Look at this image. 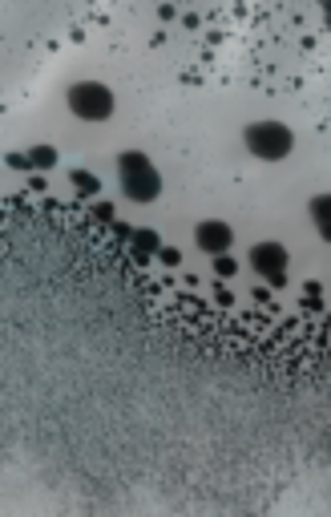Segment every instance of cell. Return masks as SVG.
Listing matches in <instances>:
<instances>
[{
    "label": "cell",
    "instance_id": "6da1fadb",
    "mask_svg": "<svg viewBox=\"0 0 331 517\" xmlns=\"http://www.w3.org/2000/svg\"><path fill=\"white\" fill-rule=\"evenodd\" d=\"M69 106H73V114L97 122V118H109V110H114V97H109V89L97 85V81H81V85L69 89Z\"/></svg>",
    "mask_w": 331,
    "mask_h": 517
},
{
    "label": "cell",
    "instance_id": "7a4b0ae2",
    "mask_svg": "<svg viewBox=\"0 0 331 517\" xmlns=\"http://www.w3.org/2000/svg\"><path fill=\"white\" fill-rule=\"evenodd\" d=\"M247 146L259 158H283L291 150V134L283 126H275V122H259V126L247 130Z\"/></svg>",
    "mask_w": 331,
    "mask_h": 517
},
{
    "label": "cell",
    "instance_id": "3957f363",
    "mask_svg": "<svg viewBox=\"0 0 331 517\" xmlns=\"http://www.w3.org/2000/svg\"><path fill=\"white\" fill-rule=\"evenodd\" d=\"M122 182H126V190H130L134 198H154V194H158V174H154V166H150L146 158H138V154L122 158Z\"/></svg>",
    "mask_w": 331,
    "mask_h": 517
},
{
    "label": "cell",
    "instance_id": "277c9868",
    "mask_svg": "<svg viewBox=\"0 0 331 517\" xmlns=\"http://www.w3.org/2000/svg\"><path fill=\"white\" fill-rule=\"evenodd\" d=\"M198 247H202V251H227V247H231V227H223V223H202V227H198Z\"/></svg>",
    "mask_w": 331,
    "mask_h": 517
},
{
    "label": "cell",
    "instance_id": "5b68a950",
    "mask_svg": "<svg viewBox=\"0 0 331 517\" xmlns=\"http://www.w3.org/2000/svg\"><path fill=\"white\" fill-rule=\"evenodd\" d=\"M255 267L267 271L271 279H283V267H287V263H283V251H279V247H259V251H255Z\"/></svg>",
    "mask_w": 331,
    "mask_h": 517
},
{
    "label": "cell",
    "instance_id": "8992f818",
    "mask_svg": "<svg viewBox=\"0 0 331 517\" xmlns=\"http://www.w3.org/2000/svg\"><path fill=\"white\" fill-rule=\"evenodd\" d=\"M311 215H315V227L327 235V198H315V206H311Z\"/></svg>",
    "mask_w": 331,
    "mask_h": 517
}]
</instances>
